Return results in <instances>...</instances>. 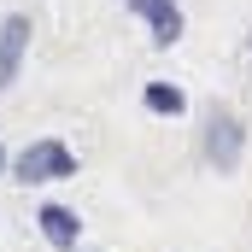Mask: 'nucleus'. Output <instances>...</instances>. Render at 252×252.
Here are the masks:
<instances>
[{
    "label": "nucleus",
    "instance_id": "39448f33",
    "mask_svg": "<svg viewBox=\"0 0 252 252\" xmlns=\"http://www.w3.org/2000/svg\"><path fill=\"white\" fill-rule=\"evenodd\" d=\"M35 223H41V235H47V247H59V252H76V241H82V217L70 211V205H41L35 211Z\"/></svg>",
    "mask_w": 252,
    "mask_h": 252
},
{
    "label": "nucleus",
    "instance_id": "7ed1b4c3",
    "mask_svg": "<svg viewBox=\"0 0 252 252\" xmlns=\"http://www.w3.org/2000/svg\"><path fill=\"white\" fill-rule=\"evenodd\" d=\"M30 12H12L6 24H0V94L18 82V70H24V53H30Z\"/></svg>",
    "mask_w": 252,
    "mask_h": 252
},
{
    "label": "nucleus",
    "instance_id": "f03ea898",
    "mask_svg": "<svg viewBox=\"0 0 252 252\" xmlns=\"http://www.w3.org/2000/svg\"><path fill=\"white\" fill-rule=\"evenodd\" d=\"M241 153H247V129H241V118H235L229 106H211V118H205V158L229 176V170H241Z\"/></svg>",
    "mask_w": 252,
    "mask_h": 252
},
{
    "label": "nucleus",
    "instance_id": "20e7f679",
    "mask_svg": "<svg viewBox=\"0 0 252 252\" xmlns=\"http://www.w3.org/2000/svg\"><path fill=\"white\" fill-rule=\"evenodd\" d=\"M124 6L135 18L153 24V41H158V47H176V41H182V6H176V0H124Z\"/></svg>",
    "mask_w": 252,
    "mask_h": 252
},
{
    "label": "nucleus",
    "instance_id": "0eeeda50",
    "mask_svg": "<svg viewBox=\"0 0 252 252\" xmlns=\"http://www.w3.org/2000/svg\"><path fill=\"white\" fill-rule=\"evenodd\" d=\"M0 170H6V147H0Z\"/></svg>",
    "mask_w": 252,
    "mask_h": 252
},
{
    "label": "nucleus",
    "instance_id": "f257e3e1",
    "mask_svg": "<svg viewBox=\"0 0 252 252\" xmlns=\"http://www.w3.org/2000/svg\"><path fill=\"white\" fill-rule=\"evenodd\" d=\"M18 182H70L76 176V153L64 141H30L18 158H12Z\"/></svg>",
    "mask_w": 252,
    "mask_h": 252
},
{
    "label": "nucleus",
    "instance_id": "6e6552de",
    "mask_svg": "<svg viewBox=\"0 0 252 252\" xmlns=\"http://www.w3.org/2000/svg\"><path fill=\"white\" fill-rule=\"evenodd\" d=\"M247 47H252V41H247Z\"/></svg>",
    "mask_w": 252,
    "mask_h": 252
},
{
    "label": "nucleus",
    "instance_id": "423d86ee",
    "mask_svg": "<svg viewBox=\"0 0 252 252\" xmlns=\"http://www.w3.org/2000/svg\"><path fill=\"white\" fill-rule=\"evenodd\" d=\"M141 106H147L153 118H182V112H188V94H182L176 82H147V88H141Z\"/></svg>",
    "mask_w": 252,
    "mask_h": 252
}]
</instances>
